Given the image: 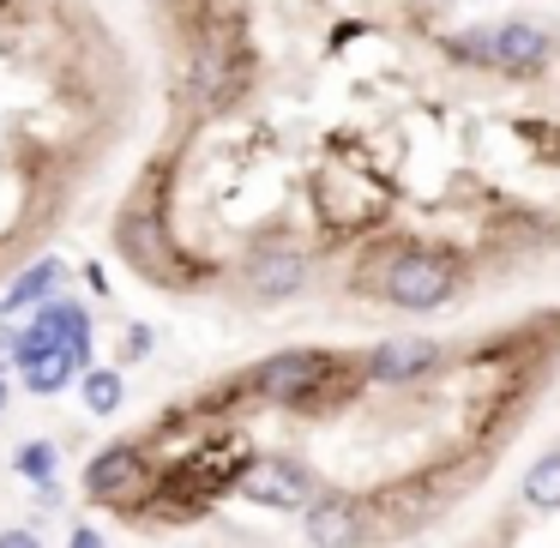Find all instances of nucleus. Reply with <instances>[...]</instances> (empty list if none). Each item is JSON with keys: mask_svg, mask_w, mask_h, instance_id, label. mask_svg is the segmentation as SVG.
<instances>
[{"mask_svg": "<svg viewBox=\"0 0 560 548\" xmlns=\"http://www.w3.org/2000/svg\"><path fill=\"white\" fill-rule=\"evenodd\" d=\"M452 290H458V266H452L446 254H428V247L392 254L386 266H380V295H386V302H398V307H416V314L446 307Z\"/></svg>", "mask_w": 560, "mask_h": 548, "instance_id": "1", "label": "nucleus"}, {"mask_svg": "<svg viewBox=\"0 0 560 548\" xmlns=\"http://www.w3.org/2000/svg\"><path fill=\"white\" fill-rule=\"evenodd\" d=\"M331 368H338V355H326V350H283V355H271V362H259L247 386H254L259 398L283 404V398H302V392H319L331 380Z\"/></svg>", "mask_w": 560, "mask_h": 548, "instance_id": "2", "label": "nucleus"}, {"mask_svg": "<svg viewBox=\"0 0 560 548\" xmlns=\"http://www.w3.org/2000/svg\"><path fill=\"white\" fill-rule=\"evenodd\" d=\"M488 49H494V73L530 79L548 61V31L530 25V19H506L500 31H488Z\"/></svg>", "mask_w": 560, "mask_h": 548, "instance_id": "3", "label": "nucleus"}, {"mask_svg": "<svg viewBox=\"0 0 560 548\" xmlns=\"http://www.w3.org/2000/svg\"><path fill=\"white\" fill-rule=\"evenodd\" d=\"M235 488H242L247 500H259V506H302L307 500V470H295L290 458H254V464H242Z\"/></svg>", "mask_w": 560, "mask_h": 548, "instance_id": "4", "label": "nucleus"}, {"mask_svg": "<svg viewBox=\"0 0 560 548\" xmlns=\"http://www.w3.org/2000/svg\"><path fill=\"white\" fill-rule=\"evenodd\" d=\"M139 488H151L139 446H109V452L91 458V470H85V494L91 500H127V494H139Z\"/></svg>", "mask_w": 560, "mask_h": 548, "instance_id": "5", "label": "nucleus"}, {"mask_svg": "<svg viewBox=\"0 0 560 548\" xmlns=\"http://www.w3.org/2000/svg\"><path fill=\"white\" fill-rule=\"evenodd\" d=\"M440 362V343L434 338H392L368 355V374L374 380H416Z\"/></svg>", "mask_w": 560, "mask_h": 548, "instance_id": "6", "label": "nucleus"}, {"mask_svg": "<svg viewBox=\"0 0 560 548\" xmlns=\"http://www.w3.org/2000/svg\"><path fill=\"white\" fill-rule=\"evenodd\" d=\"M307 283V259L295 247H266V254L247 266V290L254 295H295Z\"/></svg>", "mask_w": 560, "mask_h": 548, "instance_id": "7", "label": "nucleus"}, {"mask_svg": "<svg viewBox=\"0 0 560 548\" xmlns=\"http://www.w3.org/2000/svg\"><path fill=\"white\" fill-rule=\"evenodd\" d=\"M307 543H314V548L362 543V518L350 512V500H319V506H307Z\"/></svg>", "mask_w": 560, "mask_h": 548, "instance_id": "8", "label": "nucleus"}, {"mask_svg": "<svg viewBox=\"0 0 560 548\" xmlns=\"http://www.w3.org/2000/svg\"><path fill=\"white\" fill-rule=\"evenodd\" d=\"M25 386L37 392V398H55V392L67 386V380L79 374V355L73 350H61V343H49V350H37V355H25Z\"/></svg>", "mask_w": 560, "mask_h": 548, "instance_id": "9", "label": "nucleus"}, {"mask_svg": "<svg viewBox=\"0 0 560 548\" xmlns=\"http://www.w3.org/2000/svg\"><path fill=\"white\" fill-rule=\"evenodd\" d=\"M61 278H67L61 259H37V266H31L25 278L13 283V290L0 295V314H13V307H37V302H43V290H55Z\"/></svg>", "mask_w": 560, "mask_h": 548, "instance_id": "10", "label": "nucleus"}, {"mask_svg": "<svg viewBox=\"0 0 560 548\" xmlns=\"http://www.w3.org/2000/svg\"><path fill=\"white\" fill-rule=\"evenodd\" d=\"M524 500H530V506H560V452H548V458L524 476Z\"/></svg>", "mask_w": 560, "mask_h": 548, "instance_id": "11", "label": "nucleus"}, {"mask_svg": "<svg viewBox=\"0 0 560 548\" xmlns=\"http://www.w3.org/2000/svg\"><path fill=\"white\" fill-rule=\"evenodd\" d=\"M85 404L91 410H115V404H121V374H109V368L85 374Z\"/></svg>", "mask_w": 560, "mask_h": 548, "instance_id": "12", "label": "nucleus"}, {"mask_svg": "<svg viewBox=\"0 0 560 548\" xmlns=\"http://www.w3.org/2000/svg\"><path fill=\"white\" fill-rule=\"evenodd\" d=\"M49 464H55V446H49V440H37V446L19 452V470H25V476H49Z\"/></svg>", "mask_w": 560, "mask_h": 548, "instance_id": "13", "label": "nucleus"}, {"mask_svg": "<svg viewBox=\"0 0 560 548\" xmlns=\"http://www.w3.org/2000/svg\"><path fill=\"white\" fill-rule=\"evenodd\" d=\"M0 548H37V536L31 530H0Z\"/></svg>", "mask_w": 560, "mask_h": 548, "instance_id": "14", "label": "nucleus"}, {"mask_svg": "<svg viewBox=\"0 0 560 548\" xmlns=\"http://www.w3.org/2000/svg\"><path fill=\"white\" fill-rule=\"evenodd\" d=\"M73 548H103V536L97 530H73Z\"/></svg>", "mask_w": 560, "mask_h": 548, "instance_id": "15", "label": "nucleus"}, {"mask_svg": "<svg viewBox=\"0 0 560 548\" xmlns=\"http://www.w3.org/2000/svg\"><path fill=\"white\" fill-rule=\"evenodd\" d=\"M0 410H7V380H0Z\"/></svg>", "mask_w": 560, "mask_h": 548, "instance_id": "16", "label": "nucleus"}]
</instances>
